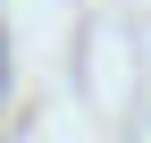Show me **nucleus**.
Instances as JSON below:
<instances>
[{"mask_svg": "<svg viewBox=\"0 0 151 143\" xmlns=\"http://www.w3.org/2000/svg\"><path fill=\"white\" fill-rule=\"evenodd\" d=\"M0 84H9V51H0Z\"/></svg>", "mask_w": 151, "mask_h": 143, "instance_id": "obj_1", "label": "nucleus"}]
</instances>
